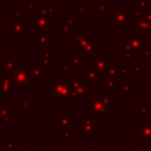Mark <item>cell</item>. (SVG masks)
<instances>
[{"mask_svg":"<svg viewBox=\"0 0 151 151\" xmlns=\"http://www.w3.org/2000/svg\"><path fill=\"white\" fill-rule=\"evenodd\" d=\"M47 91L59 104H72L74 100L71 87L65 78H53V80L47 84Z\"/></svg>","mask_w":151,"mask_h":151,"instance_id":"6da1fadb","label":"cell"},{"mask_svg":"<svg viewBox=\"0 0 151 151\" xmlns=\"http://www.w3.org/2000/svg\"><path fill=\"white\" fill-rule=\"evenodd\" d=\"M151 45V40H144L143 34H130L127 40H123L124 52H131L133 55H143Z\"/></svg>","mask_w":151,"mask_h":151,"instance_id":"7a4b0ae2","label":"cell"},{"mask_svg":"<svg viewBox=\"0 0 151 151\" xmlns=\"http://www.w3.org/2000/svg\"><path fill=\"white\" fill-rule=\"evenodd\" d=\"M85 107L90 110V114L94 118L99 119H105L106 116L111 113V106L101 103L96 94H87L85 99Z\"/></svg>","mask_w":151,"mask_h":151,"instance_id":"3957f363","label":"cell"},{"mask_svg":"<svg viewBox=\"0 0 151 151\" xmlns=\"http://www.w3.org/2000/svg\"><path fill=\"white\" fill-rule=\"evenodd\" d=\"M67 84L71 87L73 98L86 97L90 93V79L87 78H65Z\"/></svg>","mask_w":151,"mask_h":151,"instance_id":"277c9868","label":"cell"},{"mask_svg":"<svg viewBox=\"0 0 151 151\" xmlns=\"http://www.w3.org/2000/svg\"><path fill=\"white\" fill-rule=\"evenodd\" d=\"M133 17L126 8H112V28H126Z\"/></svg>","mask_w":151,"mask_h":151,"instance_id":"5b68a950","label":"cell"},{"mask_svg":"<svg viewBox=\"0 0 151 151\" xmlns=\"http://www.w3.org/2000/svg\"><path fill=\"white\" fill-rule=\"evenodd\" d=\"M32 28L38 29H51L52 26V14L45 13L41 8H38L32 13Z\"/></svg>","mask_w":151,"mask_h":151,"instance_id":"8992f818","label":"cell"},{"mask_svg":"<svg viewBox=\"0 0 151 151\" xmlns=\"http://www.w3.org/2000/svg\"><path fill=\"white\" fill-rule=\"evenodd\" d=\"M94 35H81L79 34L76 38V44H74V50L80 51L81 53H90L93 54L94 51L97 50Z\"/></svg>","mask_w":151,"mask_h":151,"instance_id":"52a82bcc","label":"cell"},{"mask_svg":"<svg viewBox=\"0 0 151 151\" xmlns=\"http://www.w3.org/2000/svg\"><path fill=\"white\" fill-rule=\"evenodd\" d=\"M11 77L13 79V83L17 87L20 88H29L32 85V79L29 77V72L27 67H18L14 68L11 73Z\"/></svg>","mask_w":151,"mask_h":151,"instance_id":"ba28073f","label":"cell"},{"mask_svg":"<svg viewBox=\"0 0 151 151\" xmlns=\"http://www.w3.org/2000/svg\"><path fill=\"white\" fill-rule=\"evenodd\" d=\"M15 92V84L11 74H5L0 78V98H8L11 94Z\"/></svg>","mask_w":151,"mask_h":151,"instance_id":"9c48e42d","label":"cell"},{"mask_svg":"<svg viewBox=\"0 0 151 151\" xmlns=\"http://www.w3.org/2000/svg\"><path fill=\"white\" fill-rule=\"evenodd\" d=\"M91 66H93L100 74L101 77H105V72H106V68L107 66L112 63L111 58L109 55H92L91 57Z\"/></svg>","mask_w":151,"mask_h":151,"instance_id":"30bf717a","label":"cell"},{"mask_svg":"<svg viewBox=\"0 0 151 151\" xmlns=\"http://www.w3.org/2000/svg\"><path fill=\"white\" fill-rule=\"evenodd\" d=\"M96 131L94 119L92 116H85L84 119L79 122V134L80 136H93Z\"/></svg>","mask_w":151,"mask_h":151,"instance_id":"8fae6325","label":"cell"},{"mask_svg":"<svg viewBox=\"0 0 151 151\" xmlns=\"http://www.w3.org/2000/svg\"><path fill=\"white\" fill-rule=\"evenodd\" d=\"M133 27L142 34H151V22L144 15H136L132 20Z\"/></svg>","mask_w":151,"mask_h":151,"instance_id":"7c38bea8","label":"cell"},{"mask_svg":"<svg viewBox=\"0 0 151 151\" xmlns=\"http://www.w3.org/2000/svg\"><path fill=\"white\" fill-rule=\"evenodd\" d=\"M24 20L21 18H12L9 19V33L15 37V39H19L21 34L25 33L24 27Z\"/></svg>","mask_w":151,"mask_h":151,"instance_id":"4fadbf2b","label":"cell"},{"mask_svg":"<svg viewBox=\"0 0 151 151\" xmlns=\"http://www.w3.org/2000/svg\"><path fill=\"white\" fill-rule=\"evenodd\" d=\"M138 136L142 142H151V120H140Z\"/></svg>","mask_w":151,"mask_h":151,"instance_id":"5bb4252c","label":"cell"},{"mask_svg":"<svg viewBox=\"0 0 151 151\" xmlns=\"http://www.w3.org/2000/svg\"><path fill=\"white\" fill-rule=\"evenodd\" d=\"M37 41L44 48L52 44V34L51 29H38L37 31Z\"/></svg>","mask_w":151,"mask_h":151,"instance_id":"9a60e30c","label":"cell"},{"mask_svg":"<svg viewBox=\"0 0 151 151\" xmlns=\"http://www.w3.org/2000/svg\"><path fill=\"white\" fill-rule=\"evenodd\" d=\"M72 127H73V116H68V114L58 116V130L64 132Z\"/></svg>","mask_w":151,"mask_h":151,"instance_id":"2e32d148","label":"cell"},{"mask_svg":"<svg viewBox=\"0 0 151 151\" xmlns=\"http://www.w3.org/2000/svg\"><path fill=\"white\" fill-rule=\"evenodd\" d=\"M27 70L29 72V77L33 83H40L42 78L47 76L45 71H42L40 67H37V66H27Z\"/></svg>","mask_w":151,"mask_h":151,"instance_id":"e0dca14e","label":"cell"},{"mask_svg":"<svg viewBox=\"0 0 151 151\" xmlns=\"http://www.w3.org/2000/svg\"><path fill=\"white\" fill-rule=\"evenodd\" d=\"M85 73H86V78L90 80H93L96 83H100L101 80V74L93 67V66H85Z\"/></svg>","mask_w":151,"mask_h":151,"instance_id":"ac0fdd59","label":"cell"},{"mask_svg":"<svg viewBox=\"0 0 151 151\" xmlns=\"http://www.w3.org/2000/svg\"><path fill=\"white\" fill-rule=\"evenodd\" d=\"M15 66H19V61H17L14 59V57L12 55H7L5 57V63H4V67L7 74H11L12 71L15 68Z\"/></svg>","mask_w":151,"mask_h":151,"instance_id":"d6986e66","label":"cell"},{"mask_svg":"<svg viewBox=\"0 0 151 151\" xmlns=\"http://www.w3.org/2000/svg\"><path fill=\"white\" fill-rule=\"evenodd\" d=\"M105 76L109 77V78H118V66L116 65L114 61H112L107 66L106 72H105Z\"/></svg>","mask_w":151,"mask_h":151,"instance_id":"ffe728a7","label":"cell"},{"mask_svg":"<svg viewBox=\"0 0 151 151\" xmlns=\"http://www.w3.org/2000/svg\"><path fill=\"white\" fill-rule=\"evenodd\" d=\"M67 63L71 66H84V57L83 55H70Z\"/></svg>","mask_w":151,"mask_h":151,"instance_id":"44dd1931","label":"cell"},{"mask_svg":"<svg viewBox=\"0 0 151 151\" xmlns=\"http://www.w3.org/2000/svg\"><path fill=\"white\" fill-rule=\"evenodd\" d=\"M14 111H9V113L8 114H6L1 120H2V123L5 124V125H13L14 124Z\"/></svg>","mask_w":151,"mask_h":151,"instance_id":"7402d4cb","label":"cell"},{"mask_svg":"<svg viewBox=\"0 0 151 151\" xmlns=\"http://www.w3.org/2000/svg\"><path fill=\"white\" fill-rule=\"evenodd\" d=\"M88 12L90 11V0H81V4L79 5V7L74 8V12Z\"/></svg>","mask_w":151,"mask_h":151,"instance_id":"603a6c76","label":"cell"},{"mask_svg":"<svg viewBox=\"0 0 151 151\" xmlns=\"http://www.w3.org/2000/svg\"><path fill=\"white\" fill-rule=\"evenodd\" d=\"M96 94V97L101 101V103H104V104H106V105H109V106H111V98H110V96L107 94V93H94Z\"/></svg>","mask_w":151,"mask_h":151,"instance_id":"cb8c5ba5","label":"cell"},{"mask_svg":"<svg viewBox=\"0 0 151 151\" xmlns=\"http://www.w3.org/2000/svg\"><path fill=\"white\" fill-rule=\"evenodd\" d=\"M73 27H70L68 25H66L65 22H60L58 25V33L59 34H66V33H70V31L72 29Z\"/></svg>","mask_w":151,"mask_h":151,"instance_id":"d4e9b609","label":"cell"},{"mask_svg":"<svg viewBox=\"0 0 151 151\" xmlns=\"http://www.w3.org/2000/svg\"><path fill=\"white\" fill-rule=\"evenodd\" d=\"M63 140L64 142H73V129H70V130L64 131Z\"/></svg>","mask_w":151,"mask_h":151,"instance_id":"484cf974","label":"cell"},{"mask_svg":"<svg viewBox=\"0 0 151 151\" xmlns=\"http://www.w3.org/2000/svg\"><path fill=\"white\" fill-rule=\"evenodd\" d=\"M9 111H11V109H9V105H0V120L6 116V114H8L9 113Z\"/></svg>","mask_w":151,"mask_h":151,"instance_id":"4316f807","label":"cell"},{"mask_svg":"<svg viewBox=\"0 0 151 151\" xmlns=\"http://www.w3.org/2000/svg\"><path fill=\"white\" fill-rule=\"evenodd\" d=\"M129 151H149V149L143 146L140 143H133V146H131Z\"/></svg>","mask_w":151,"mask_h":151,"instance_id":"83f0119b","label":"cell"},{"mask_svg":"<svg viewBox=\"0 0 151 151\" xmlns=\"http://www.w3.org/2000/svg\"><path fill=\"white\" fill-rule=\"evenodd\" d=\"M132 87H133V84H132V83H124V84L122 85V92L125 93V94L131 93Z\"/></svg>","mask_w":151,"mask_h":151,"instance_id":"f1b7e54d","label":"cell"},{"mask_svg":"<svg viewBox=\"0 0 151 151\" xmlns=\"http://www.w3.org/2000/svg\"><path fill=\"white\" fill-rule=\"evenodd\" d=\"M149 112H150L149 105H145V104H139L138 105V113L139 114H145V113H149Z\"/></svg>","mask_w":151,"mask_h":151,"instance_id":"f546056e","label":"cell"},{"mask_svg":"<svg viewBox=\"0 0 151 151\" xmlns=\"http://www.w3.org/2000/svg\"><path fill=\"white\" fill-rule=\"evenodd\" d=\"M116 86H117V78H109V80L106 81V87L112 90Z\"/></svg>","mask_w":151,"mask_h":151,"instance_id":"4dcf8cb0","label":"cell"},{"mask_svg":"<svg viewBox=\"0 0 151 151\" xmlns=\"http://www.w3.org/2000/svg\"><path fill=\"white\" fill-rule=\"evenodd\" d=\"M37 9H38V7L35 6V2H27V4H26V11H27V12L33 13V12H35Z\"/></svg>","mask_w":151,"mask_h":151,"instance_id":"1f68e13d","label":"cell"},{"mask_svg":"<svg viewBox=\"0 0 151 151\" xmlns=\"http://www.w3.org/2000/svg\"><path fill=\"white\" fill-rule=\"evenodd\" d=\"M106 11V6H105V4H103V2H97L96 4V12L98 13H104Z\"/></svg>","mask_w":151,"mask_h":151,"instance_id":"d6a6232c","label":"cell"},{"mask_svg":"<svg viewBox=\"0 0 151 151\" xmlns=\"http://www.w3.org/2000/svg\"><path fill=\"white\" fill-rule=\"evenodd\" d=\"M20 109L21 110H29L31 109V103H29V100L28 99H22L21 100V103H20Z\"/></svg>","mask_w":151,"mask_h":151,"instance_id":"836d02e7","label":"cell"},{"mask_svg":"<svg viewBox=\"0 0 151 151\" xmlns=\"http://www.w3.org/2000/svg\"><path fill=\"white\" fill-rule=\"evenodd\" d=\"M138 6L142 8H147L151 6V0H138Z\"/></svg>","mask_w":151,"mask_h":151,"instance_id":"e575fe53","label":"cell"},{"mask_svg":"<svg viewBox=\"0 0 151 151\" xmlns=\"http://www.w3.org/2000/svg\"><path fill=\"white\" fill-rule=\"evenodd\" d=\"M17 147H15V144L13 142H7L5 143V149L4 151H14Z\"/></svg>","mask_w":151,"mask_h":151,"instance_id":"d590c367","label":"cell"},{"mask_svg":"<svg viewBox=\"0 0 151 151\" xmlns=\"http://www.w3.org/2000/svg\"><path fill=\"white\" fill-rule=\"evenodd\" d=\"M127 76V67L125 66H118V77Z\"/></svg>","mask_w":151,"mask_h":151,"instance_id":"8d00e7d4","label":"cell"},{"mask_svg":"<svg viewBox=\"0 0 151 151\" xmlns=\"http://www.w3.org/2000/svg\"><path fill=\"white\" fill-rule=\"evenodd\" d=\"M78 21H79V19H70V18H65V19L63 20V22H65V24L68 25L70 27H73L74 22H78Z\"/></svg>","mask_w":151,"mask_h":151,"instance_id":"74e56055","label":"cell"},{"mask_svg":"<svg viewBox=\"0 0 151 151\" xmlns=\"http://www.w3.org/2000/svg\"><path fill=\"white\" fill-rule=\"evenodd\" d=\"M52 55H53V52H52V51H48V50H45V51L41 53L42 59H51Z\"/></svg>","mask_w":151,"mask_h":151,"instance_id":"f35d334b","label":"cell"},{"mask_svg":"<svg viewBox=\"0 0 151 151\" xmlns=\"http://www.w3.org/2000/svg\"><path fill=\"white\" fill-rule=\"evenodd\" d=\"M144 12H145V8H142V7H139V6L133 8V14H134V15H143Z\"/></svg>","mask_w":151,"mask_h":151,"instance_id":"ab89813d","label":"cell"},{"mask_svg":"<svg viewBox=\"0 0 151 151\" xmlns=\"http://www.w3.org/2000/svg\"><path fill=\"white\" fill-rule=\"evenodd\" d=\"M68 70H70V64H68V63H65V64H63L61 66L58 67V71H59V72H66V71H68Z\"/></svg>","mask_w":151,"mask_h":151,"instance_id":"60d3db41","label":"cell"},{"mask_svg":"<svg viewBox=\"0 0 151 151\" xmlns=\"http://www.w3.org/2000/svg\"><path fill=\"white\" fill-rule=\"evenodd\" d=\"M150 22H151V6L150 7H147L146 9H145V12H144V14H143Z\"/></svg>","mask_w":151,"mask_h":151,"instance_id":"b9f144b4","label":"cell"},{"mask_svg":"<svg viewBox=\"0 0 151 151\" xmlns=\"http://www.w3.org/2000/svg\"><path fill=\"white\" fill-rule=\"evenodd\" d=\"M85 151H101V150H100V147L96 146V144H94V143H92V144H91V146H88V147H86V149H85Z\"/></svg>","mask_w":151,"mask_h":151,"instance_id":"7bdbcfd3","label":"cell"},{"mask_svg":"<svg viewBox=\"0 0 151 151\" xmlns=\"http://www.w3.org/2000/svg\"><path fill=\"white\" fill-rule=\"evenodd\" d=\"M44 63H42V66H50L51 63H50V59H42Z\"/></svg>","mask_w":151,"mask_h":151,"instance_id":"ee69618b","label":"cell"},{"mask_svg":"<svg viewBox=\"0 0 151 151\" xmlns=\"http://www.w3.org/2000/svg\"><path fill=\"white\" fill-rule=\"evenodd\" d=\"M20 151H35V149L34 147H22V149H20Z\"/></svg>","mask_w":151,"mask_h":151,"instance_id":"f6af8a7d","label":"cell"},{"mask_svg":"<svg viewBox=\"0 0 151 151\" xmlns=\"http://www.w3.org/2000/svg\"><path fill=\"white\" fill-rule=\"evenodd\" d=\"M5 37V31L4 29H0V40H2Z\"/></svg>","mask_w":151,"mask_h":151,"instance_id":"bcb514c9","label":"cell"},{"mask_svg":"<svg viewBox=\"0 0 151 151\" xmlns=\"http://www.w3.org/2000/svg\"><path fill=\"white\" fill-rule=\"evenodd\" d=\"M14 151H20V149H15V150H14Z\"/></svg>","mask_w":151,"mask_h":151,"instance_id":"7dc6e473","label":"cell"}]
</instances>
